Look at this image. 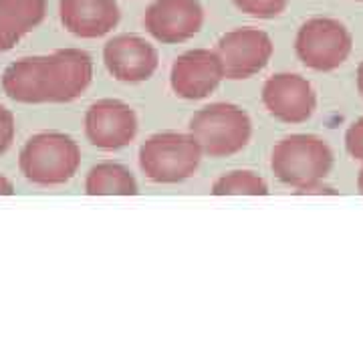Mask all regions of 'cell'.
Listing matches in <instances>:
<instances>
[{
  "instance_id": "6da1fadb",
  "label": "cell",
  "mask_w": 363,
  "mask_h": 363,
  "mask_svg": "<svg viewBox=\"0 0 363 363\" xmlns=\"http://www.w3.org/2000/svg\"><path fill=\"white\" fill-rule=\"evenodd\" d=\"M91 79L93 61L85 51L61 49L10 65L2 75V89L19 103H69L85 93Z\"/></svg>"
},
{
  "instance_id": "7a4b0ae2",
  "label": "cell",
  "mask_w": 363,
  "mask_h": 363,
  "mask_svg": "<svg viewBox=\"0 0 363 363\" xmlns=\"http://www.w3.org/2000/svg\"><path fill=\"white\" fill-rule=\"evenodd\" d=\"M190 135L198 142L202 153L210 158H228L246 148L253 135V121L238 105L210 103L194 113Z\"/></svg>"
},
{
  "instance_id": "3957f363",
  "label": "cell",
  "mask_w": 363,
  "mask_h": 363,
  "mask_svg": "<svg viewBox=\"0 0 363 363\" xmlns=\"http://www.w3.org/2000/svg\"><path fill=\"white\" fill-rule=\"evenodd\" d=\"M331 166L333 151L317 135H289L278 142L271 155L273 174L282 184L297 190L323 182L331 171Z\"/></svg>"
},
{
  "instance_id": "277c9868",
  "label": "cell",
  "mask_w": 363,
  "mask_h": 363,
  "mask_svg": "<svg viewBox=\"0 0 363 363\" xmlns=\"http://www.w3.org/2000/svg\"><path fill=\"white\" fill-rule=\"evenodd\" d=\"M202 150L190 133H155L140 148V168L155 184H178L192 178Z\"/></svg>"
},
{
  "instance_id": "5b68a950",
  "label": "cell",
  "mask_w": 363,
  "mask_h": 363,
  "mask_svg": "<svg viewBox=\"0 0 363 363\" xmlns=\"http://www.w3.org/2000/svg\"><path fill=\"white\" fill-rule=\"evenodd\" d=\"M79 166L81 150L65 133L33 135L21 151V170L33 184H65L77 174Z\"/></svg>"
},
{
  "instance_id": "8992f818",
  "label": "cell",
  "mask_w": 363,
  "mask_h": 363,
  "mask_svg": "<svg viewBox=\"0 0 363 363\" xmlns=\"http://www.w3.org/2000/svg\"><path fill=\"white\" fill-rule=\"evenodd\" d=\"M351 49V33L335 19H311L301 26L295 39V53L301 63L323 73L341 67Z\"/></svg>"
},
{
  "instance_id": "52a82bcc",
  "label": "cell",
  "mask_w": 363,
  "mask_h": 363,
  "mask_svg": "<svg viewBox=\"0 0 363 363\" xmlns=\"http://www.w3.org/2000/svg\"><path fill=\"white\" fill-rule=\"evenodd\" d=\"M275 44L271 37L253 26L235 28L220 37L216 55L224 69L226 79H248L260 73L273 57Z\"/></svg>"
},
{
  "instance_id": "ba28073f",
  "label": "cell",
  "mask_w": 363,
  "mask_h": 363,
  "mask_svg": "<svg viewBox=\"0 0 363 363\" xmlns=\"http://www.w3.org/2000/svg\"><path fill=\"white\" fill-rule=\"evenodd\" d=\"M204 24V8L198 0H155L144 15V26L162 44L190 41Z\"/></svg>"
},
{
  "instance_id": "9c48e42d",
  "label": "cell",
  "mask_w": 363,
  "mask_h": 363,
  "mask_svg": "<svg viewBox=\"0 0 363 363\" xmlns=\"http://www.w3.org/2000/svg\"><path fill=\"white\" fill-rule=\"evenodd\" d=\"M87 140L99 150H121L129 146L137 133L135 111L117 99H101L87 109Z\"/></svg>"
},
{
  "instance_id": "30bf717a",
  "label": "cell",
  "mask_w": 363,
  "mask_h": 363,
  "mask_svg": "<svg viewBox=\"0 0 363 363\" xmlns=\"http://www.w3.org/2000/svg\"><path fill=\"white\" fill-rule=\"evenodd\" d=\"M262 103L278 121L305 124L317 107V95L305 77L278 73L262 87Z\"/></svg>"
},
{
  "instance_id": "8fae6325",
  "label": "cell",
  "mask_w": 363,
  "mask_h": 363,
  "mask_svg": "<svg viewBox=\"0 0 363 363\" xmlns=\"http://www.w3.org/2000/svg\"><path fill=\"white\" fill-rule=\"evenodd\" d=\"M224 79V69L210 49H194L180 55L170 71V85L182 99H204Z\"/></svg>"
},
{
  "instance_id": "7c38bea8",
  "label": "cell",
  "mask_w": 363,
  "mask_h": 363,
  "mask_svg": "<svg viewBox=\"0 0 363 363\" xmlns=\"http://www.w3.org/2000/svg\"><path fill=\"white\" fill-rule=\"evenodd\" d=\"M103 63L113 79L142 83L155 73L160 55L153 44L137 35H117L103 47Z\"/></svg>"
},
{
  "instance_id": "4fadbf2b",
  "label": "cell",
  "mask_w": 363,
  "mask_h": 363,
  "mask_svg": "<svg viewBox=\"0 0 363 363\" xmlns=\"http://www.w3.org/2000/svg\"><path fill=\"white\" fill-rule=\"evenodd\" d=\"M63 26L79 39H99L109 35L121 19L115 0H59Z\"/></svg>"
},
{
  "instance_id": "5bb4252c",
  "label": "cell",
  "mask_w": 363,
  "mask_h": 363,
  "mask_svg": "<svg viewBox=\"0 0 363 363\" xmlns=\"http://www.w3.org/2000/svg\"><path fill=\"white\" fill-rule=\"evenodd\" d=\"M44 15L47 0H0V53L12 49L41 24Z\"/></svg>"
},
{
  "instance_id": "9a60e30c",
  "label": "cell",
  "mask_w": 363,
  "mask_h": 363,
  "mask_svg": "<svg viewBox=\"0 0 363 363\" xmlns=\"http://www.w3.org/2000/svg\"><path fill=\"white\" fill-rule=\"evenodd\" d=\"M85 192L89 196H135L137 182L121 164L103 162L93 166L87 174Z\"/></svg>"
},
{
  "instance_id": "2e32d148",
  "label": "cell",
  "mask_w": 363,
  "mask_h": 363,
  "mask_svg": "<svg viewBox=\"0 0 363 363\" xmlns=\"http://www.w3.org/2000/svg\"><path fill=\"white\" fill-rule=\"evenodd\" d=\"M214 196H267L269 186L255 171L236 170L220 176L212 186Z\"/></svg>"
},
{
  "instance_id": "e0dca14e",
  "label": "cell",
  "mask_w": 363,
  "mask_h": 363,
  "mask_svg": "<svg viewBox=\"0 0 363 363\" xmlns=\"http://www.w3.org/2000/svg\"><path fill=\"white\" fill-rule=\"evenodd\" d=\"M235 6L255 19H275L285 12L289 0H233Z\"/></svg>"
},
{
  "instance_id": "ac0fdd59",
  "label": "cell",
  "mask_w": 363,
  "mask_h": 363,
  "mask_svg": "<svg viewBox=\"0 0 363 363\" xmlns=\"http://www.w3.org/2000/svg\"><path fill=\"white\" fill-rule=\"evenodd\" d=\"M345 148L351 158L363 162V117H360L355 124H351L345 133Z\"/></svg>"
},
{
  "instance_id": "d6986e66",
  "label": "cell",
  "mask_w": 363,
  "mask_h": 363,
  "mask_svg": "<svg viewBox=\"0 0 363 363\" xmlns=\"http://www.w3.org/2000/svg\"><path fill=\"white\" fill-rule=\"evenodd\" d=\"M15 137V117L6 107L0 105V153L8 150Z\"/></svg>"
},
{
  "instance_id": "ffe728a7",
  "label": "cell",
  "mask_w": 363,
  "mask_h": 363,
  "mask_svg": "<svg viewBox=\"0 0 363 363\" xmlns=\"http://www.w3.org/2000/svg\"><path fill=\"white\" fill-rule=\"evenodd\" d=\"M297 194H335V192H333V188L321 186V182H319V184H313V186L301 188V190H297Z\"/></svg>"
},
{
  "instance_id": "44dd1931",
  "label": "cell",
  "mask_w": 363,
  "mask_h": 363,
  "mask_svg": "<svg viewBox=\"0 0 363 363\" xmlns=\"http://www.w3.org/2000/svg\"><path fill=\"white\" fill-rule=\"evenodd\" d=\"M12 192H15L12 190V184L4 176H0V196H10Z\"/></svg>"
},
{
  "instance_id": "7402d4cb",
  "label": "cell",
  "mask_w": 363,
  "mask_h": 363,
  "mask_svg": "<svg viewBox=\"0 0 363 363\" xmlns=\"http://www.w3.org/2000/svg\"><path fill=\"white\" fill-rule=\"evenodd\" d=\"M357 89H360V93L363 95V61L357 67Z\"/></svg>"
},
{
  "instance_id": "603a6c76",
  "label": "cell",
  "mask_w": 363,
  "mask_h": 363,
  "mask_svg": "<svg viewBox=\"0 0 363 363\" xmlns=\"http://www.w3.org/2000/svg\"><path fill=\"white\" fill-rule=\"evenodd\" d=\"M357 188H360V192L363 194V168L360 170V176H357Z\"/></svg>"
},
{
  "instance_id": "cb8c5ba5",
  "label": "cell",
  "mask_w": 363,
  "mask_h": 363,
  "mask_svg": "<svg viewBox=\"0 0 363 363\" xmlns=\"http://www.w3.org/2000/svg\"><path fill=\"white\" fill-rule=\"evenodd\" d=\"M360 2H363V0H360Z\"/></svg>"
}]
</instances>
